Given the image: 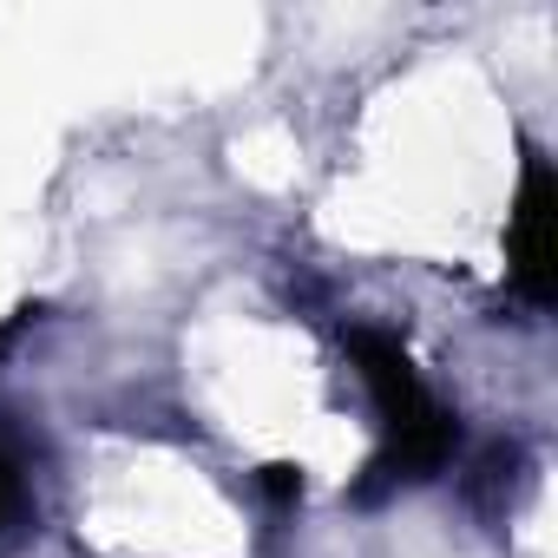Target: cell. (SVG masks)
<instances>
[{"instance_id":"cell-1","label":"cell","mask_w":558,"mask_h":558,"mask_svg":"<svg viewBox=\"0 0 558 558\" xmlns=\"http://www.w3.org/2000/svg\"><path fill=\"white\" fill-rule=\"evenodd\" d=\"M355 368L368 381V401L381 414V434H388V453H381V480H427L453 460L460 447V427L453 414L427 395V381L414 375L408 349L395 336H375V329H355Z\"/></svg>"},{"instance_id":"cell-2","label":"cell","mask_w":558,"mask_h":558,"mask_svg":"<svg viewBox=\"0 0 558 558\" xmlns=\"http://www.w3.org/2000/svg\"><path fill=\"white\" fill-rule=\"evenodd\" d=\"M551 217H558V184H551V158L525 151V178H519V204H512V230H506V263H512V290L545 310L558 290V263H551Z\"/></svg>"},{"instance_id":"cell-3","label":"cell","mask_w":558,"mask_h":558,"mask_svg":"<svg viewBox=\"0 0 558 558\" xmlns=\"http://www.w3.org/2000/svg\"><path fill=\"white\" fill-rule=\"evenodd\" d=\"M21 512H27V466H21V453L8 440H0V532H14Z\"/></svg>"},{"instance_id":"cell-4","label":"cell","mask_w":558,"mask_h":558,"mask_svg":"<svg viewBox=\"0 0 558 558\" xmlns=\"http://www.w3.org/2000/svg\"><path fill=\"white\" fill-rule=\"evenodd\" d=\"M276 506H296V493H303V480H296V466H263V480H256Z\"/></svg>"}]
</instances>
